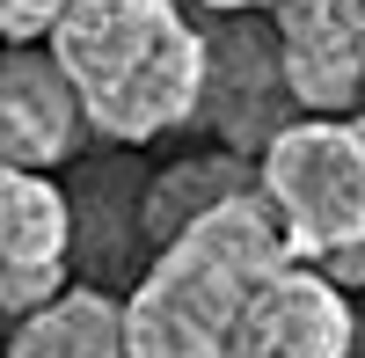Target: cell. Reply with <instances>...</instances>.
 <instances>
[{"label":"cell","mask_w":365,"mask_h":358,"mask_svg":"<svg viewBox=\"0 0 365 358\" xmlns=\"http://www.w3.org/2000/svg\"><path fill=\"white\" fill-rule=\"evenodd\" d=\"M44 44L81 88L88 125L117 146L182 132L205 110L212 37L190 29L175 0H73Z\"/></svg>","instance_id":"cell-1"},{"label":"cell","mask_w":365,"mask_h":358,"mask_svg":"<svg viewBox=\"0 0 365 358\" xmlns=\"http://www.w3.org/2000/svg\"><path fill=\"white\" fill-rule=\"evenodd\" d=\"M292 263V242L263 190L212 205L205 220L168 234L161 256L125 300V351L132 358H220L241 329L249 300Z\"/></svg>","instance_id":"cell-2"},{"label":"cell","mask_w":365,"mask_h":358,"mask_svg":"<svg viewBox=\"0 0 365 358\" xmlns=\"http://www.w3.org/2000/svg\"><path fill=\"white\" fill-rule=\"evenodd\" d=\"M256 190L270 198L299 263L365 242V117L307 110L256 154Z\"/></svg>","instance_id":"cell-3"},{"label":"cell","mask_w":365,"mask_h":358,"mask_svg":"<svg viewBox=\"0 0 365 358\" xmlns=\"http://www.w3.org/2000/svg\"><path fill=\"white\" fill-rule=\"evenodd\" d=\"M299 110L292 103V81H285V58H278V22H227L212 37V73H205V125L220 132L227 146H263L278 139Z\"/></svg>","instance_id":"cell-4"},{"label":"cell","mask_w":365,"mask_h":358,"mask_svg":"<svg viewBox=\"0 0 365 358\" xmlns=\"http://www.w3.org/2000/svg\"><path fill=\"white\" fill-rule=\"evenodd\" d=\"M351 337H358V322H351L344 285L322 263L307 271L292 256L249 300V314H241V329L227 337L220 358H351Z\"/></svg>","instance_id":"cell-5"},{"label":"cell","mask_w":365,"mask_h":358,"mask_svg":"<svg viewBox=\"0 0 365 358\" xmlns=\"http://www.w3.org/2000/svg\"><path fill=\"white\" fill-rule=\"evenodd\" d=\"M270 22L299 110H351L365 96V0H278Z\"/></svg>","instance_id":"cell-6"},{"label":"cell","mask_w":365,"mask_h":358,"mask_svg":"<svg viewBox=\"0 0 365 358\" xmlns=\"http://www.w3.org/2000/svg\"><path fill=\"white\" fill-rule=\"evenodd\" d=\"M81 125H88V110H81V88L66 81V66L44 51H0V161H15V168H58L81 146Z\"/></svg>","instance_id":"cell-7"},{"label":"cell","mask_w":365,"mask_h":358,"mask_svg":"<svg viewBox=\"0 0 365 358\" xmlns=\"http://www.w3.org/2000/svg\"><path fill=\"white\" fill-rule=\"evenodd\" d=\"M8 358H132L125 351V300L103 285H66L37 314H22Z\"/></svg>","instance_id":"cell-8"},{"label":"cell","mask_w":365,"mask_h":358,"mask_svg":"<svg viewBox=\"0 0 365 358\" xmlns=\"http://www.w3.org/2000/svg\"><path fill=\"white\" fill-rule=\"evenodd\" d=\"M73 198L44 183V168L0 161V263H66Z\"/></svg>","instance_id":"cell-9"},{"label":"cell","mask_w":365,"mask_h":358,"mask_svg":"<svg viewBox=\"0 0 365 358\" xmlns=\"http://www.w3.org/2000/svg\"><path fill=\"white\" fill-rule=\"evenodd\" d=\"M241 190H256L249 161H234V154H190V161L161 168L154 183L139 190V234H146V242H168V234H182L190 220H205L212 205H227Z\"/></svg>","instance_id":"cell-10"},{"label":"cell","mask_w":365,"mask_h":358,"mask_svg":"<svg viewBox=\"0 0 365 358\" xmlns=\"http://www.w3.org/2000/svg\"><path fill=\"white\" fill-rule=\"evenodd\" d=\"M66 8H73V0H0V37L37 44V37H51V22Z\"/></svg>","instance_id":"cell-11"},{"label":"cell","mask_w":365,"mask_h":358,"mask_svg":"<svg viewBox=\"0 0 365 358\" xmlns=\"http://www.w3.org/2000/svg\"><path fill=\"white\" fill-rule=\"evenodd\" d=\"M322 271L336 278V285H365V242H351V249H336V256H322Z\"/></svg>","instance_id":"cell-12"},{"label":"cell","mask_w":365,"mask_h":358,"mask_svg":"<svg viewBox=\"0 0 365 358\" xmlns=\"http://www.w3.org/2000/svg\"><path fill=\"white\" fill-rule=\"evenodd\" d=\"M212 15H256V8H278V0H205Z\"/></svg>","instance_id":"cell-13"}]
</instances>
